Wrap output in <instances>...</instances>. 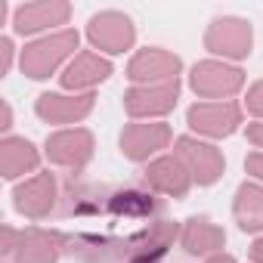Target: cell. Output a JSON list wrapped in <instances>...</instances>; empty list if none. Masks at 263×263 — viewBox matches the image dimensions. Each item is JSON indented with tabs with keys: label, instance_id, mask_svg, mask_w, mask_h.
Segmentation results:
<instances>
[{
	"label": "cell",
	"instance_id": "9c48e42d",
	"mask_svg": "<svg viewBox=\"0 0 263 263\" xmlns=\"http://www.w3.org/2000/svg\"><path fill=\"white\" fill-rule=\"evenodd\" d=\"M241 124V108L235 102H198L189 108V127L204 137H229Z\"/></svg>",
	"mask_w": 263,
	"mask_h": 263
},
{
	"label": "cell",
	"instance_id": "5bb4252c",
	"mask_svg": "<svg viewBox=\"0 0 263 263\" xmlns=\"http://www.w3.org/2000/svg\"><path fill=\"white\" fill-rule=\"evenodd\" d=\"M37 115L50 124H71L81 121L84 115H90L93 108V96L81 93V96H59V93H41L37 96Z\"/></svg>",
	"mask_w": 263,
	"mask_h": 263
},
{
	"label": "cell",
	"instance_id": "2e32d148",
	"mask_svg": "<svg viewBox=\"0 0 263 263\" xmlns=\"http://www.w3.org/2000/svg\"><path fill=\"white\" fill-rule=\"evenodd\" d=\"M108 74H111V62H108V59H102V56H96V53H81V56H74V62L65 68L62 87H68V90H90V87H96L99 81H105Z\"/></svg>",
	"mask_w": 263,
	"mask_h": 263
},
{
	"label": "cell",
	"instance_id": "44dd1931",
	"mask_svg": "<svg viewBox=\"0 0 263 263\" xmlns=\"http://www.w3.org/2000/svg\"><path fill=\"white\" fill-rule=\"evenodd\" d=\"M245 167H248V174H251V177L263 180V152H254V155H248Z\"/></svg>",
	"mask_w": 263,
	"mask_h": 263
},
{
	"label": "cell",
	"instance_id": "277c9868",
	"mask_svg": "<svg viewBox=\"0 0 263 263\" xmlns=\"http://www.w3.org/2000/svg\"><path fill=\"white\" fill-rule=\"evenodd\" d=\"M192 174V180L198 186H211L223 177V155L211 146V143H201V140H192V137H180L177 140V152H174Z\"/></svg>",
	"mask_w": 263,
	"mask_h": 263
},
{
	"label": "cell",
	"instance_id": "cb8c5ba5",
	"mask_svg": "<svg viewBox=\"0 0 263 263\" xmlns=\"http://www.w3.org/2000/svg\"><path fill=\"white\" fill-rule=\"evenodd\" d=\"M251 260H254V263H263V235L254 241V248H251Z\"/></svg>",
	"mask_w": 263,
	"mask_h": 263
},
{
	"label": "cell",
	"instance_id": "603a6c76",
	"mask_svg": "<svg viewBox=\"0 0 263 263\" xmlns=\"http://www.w3.org/2000/svg\"><path fill=\"white\" fill-rule=\"evenodd\" d=\"M248 140H251L257 149H263V121H257V124L248 127Z\"/></svg>",
	"mask_w": 263,
	"mask_h": 263
},
{
	"label": "cell",
	"instance_id": "e0dca14e",
	"mask_svg": "<svg viewBox=\"0 0 263 263\" xmlns=\"http://www.w3.org/2000/svg\"><path fill=\"white\" fill-rule=\"evenodd\" d=\"M37 161H41L37 149L28 140H22V137H7L4 143H0V171H4L7 180L31 174L37 167Z\"/></svg>",
	"mask_w": 263,
	"mask_h": 263
},
{
	"label": "cell",
	"instance_id": "ffe728a7",
	"mask_svg": "<svg viewBox=\"0 0 263 263\" xmlns=\"http://www.w3.org/2000/svg\"><path fill=\"white\" fill-rule=\"evenodd\" d=\"M248 111L257 115V118H263V81L248 90Z\"/></svg>",
	"mask_w": 263,
	"mask_h": 263
},
{
	"label": "cell",
	"instance_id": "9a60e30c",
	"mask_svg": "<svg viewBox=\"0 0 263 263\" xmlns=\"http://www.w3.org/2000/svg\"><path fill=\"white\" fill-rule=\"evenodd\" d=\"M71 7L59 4V0H50V4H25L16 10V31L19 34H34L53 25H62L68 19Z\"/></svg>",
	"mask_w": 263,
	"mask_h": 263
},
{
	"label": "cell",
	"instance_id": "484cf974",
	"mask_svg": "<svg viewBox=\"0 0 263 263\" xmlns=\"http://www.w3.org/2000/svg\"><path fill=\"white\" fill-rule=\"evenodd\" d=\"M208 263H235V260H232V257H226V254H217V257H211Z\"/></svg>",
	"mask_w": 263,
	"mask_h": 263
},
{
	"label": "cell",
	"instance_id": "3957f363",
	"mask_svg": "<svg viewBox=\"0 0 263 263\" xmlns=\"http://www.w3.org/2000/svg\"><path fill=\"white\" fill-rule=\"evenodd\" d=\"M189 84L198 96L223 99V96H232L241 90L245 74H241V68H232L226 62H198L189 74Z\"/></svg>",
	"mask_w": 263,
	"mask_h": 263
},
{
	"label": "cell",
	"instance_id": "ac0fdd59",
	"mask_svg": "<svg viewBox=\"0 0 263 263\" xmlns=\"http://www.w3.org/2000/svg\"><path fill=\"white\" fill-rule=\"evenodd\" d=\"M223 245H226V232H223L220 226H214V223L204 220V217L186 220V226H183V248H186L189 254H198V257L217 254Z\"/></svg>",
	"mask_w": 263,
	"mask_h": 263
},
{
	"label": "cell",
	"instance_id": "8fae6325",
	"mask_svg": "<svg viewBox=\"0 0 263 263\" xmlns=\"http://www.w3.org/2000/svg\"><path fill=\"white\" fill-rule=\"evenodd\" d=\"M171 143L167 124H127L121 134V152L130 161H146L149 155L161 152Z\"/></svg>",
	"mask_w": 263,
	"mask_h": 263
},
{
	"label": "cell",
	"instance_id": "4fadbf2b",
	"mask_svg": "<svg viewBox=\"0 0 263 263\" xmlns=\"http://www.w3.org/2000/svg\"><path fill=\"white\" fill-rule=\"evenodd\" d=\"M146 183L161 195L183 198L189 192V186H192V174L177 155H164V158H158V161H152L146 167Z\"/></svg>",
	"mask_w": 263,
	"mask_h": 263
},
{
	"label": "cell",
	"instance_id": "5b68a950",
	"mask_svg": "<svg viewBox=\"0 0 263 263\" xmlns=\"http://www.w3.org/2000/svg\"><path fill=\"white\" fill-rule=\"evenodd\" d=\"M180 96V81H164V84H143L127 90L124 96V108L134 118H155V115H167L177 105Z\"/></svg>",
	"mask_w": 263,
	"mask_h": 263
},
{
	"label": "cell",
	"instance_id": "8992f818",
	"mask_svg": "<svg viewBox=\"0 0 263 263\" xmlns=\"http://www.w3.org/2000/svg\"><path fill=\"white\" fill-rule=\"evenodd\" d=\"M87 34H90L93 47L105 50V53H124V50L134 47V37H137L134 22L124 13H111V10L93 16L90 25H87Z\"/></svg>",
	"mask_w": 263,
	"mask_h": 263
},
{
	"label": "cell",
	"instance_id": "4316f807",
	"mask_svg": "<svg viewBox=\"0 0 263 263\" xmlns=\"http://www.w3.org/2000/svg\"><path fill=\"white\" fill-rule=\"evenodd\" d=\"M130 263H158V260H130Z\"/></svg>",
	"mask_w": 263,
	"mask_h": 263
},
{
	"label": "cell",
	"instance_id": "ba28073f",
	"mask_svg": "<svg viewBox=\"0 0 263 263\" xmlns=\"http://www.w3.org/2000/svg\"><path fill=\"white\" fill-rule=\"evenodd\" d=\"M180 74V59L167 50H158V47H149V50H140L127 65V78L137 81L140 87L143 84H164V81H177Z\"/></svg>",
	"mask_w": 263,
	"mask_h": 263
},
{
	"label": "cell",
	"instance_id": "d6986e66",
	"mask_svg": "<svg viewBox=\"0 0 263 263\" xmlns=\"http://www.w3.org/2000/svg\"><path fill=\"white\" fill-rule=\"evenodd\" d=\"M235 220L245 232H263V186L241 183L235 192Z\"/></svg>",
	"mask_w": 263,
	"mask_h": 263
},
{
	"label": "cell",
	"instance_id": "7402d4cb",
	"mask_svg": "<svg viewBox=\"0 0 263 263\" xmlns=\"http://www.w3.org/2000/svg\"><path fill=\"white\" fill-rule=\"evenodd\" d=\"M0 56H4V62H0V71H10V59H13V41L10 37H4V41H0Z\"/></svg>",
	"mask_w": 263,
	"mask_h": 263
},
{
	"label": "cell",
	"instance_id": "52a82bcc",
	"mask_svg": "<svg viewBox=\"0 0 263 263\" xmlns=\"http://www.w3.org/2000/svg\"><path fill=\"white\" fill-rule=\"evenodd\" d=\"M47 158L59 167H71L81 171L90 158H93V137L87 130L74 127V130H59V134L47 137Z\"/></svg>",
	"mask_w": 263,
	"mask_h": 263
},
{
	"label": "cell",
	"instance_id": "7a4b0ae2",
	"mask_svg": "<svg viewBox=\"0 0 263 263\" xmlns=\"http://www.w3.org/2000/svg\"><path fill=\"white\" fill-rule=\"evenodd\" d=\"M251 25L245 19H235V16H223V19H214L208 34H204V47L223 59H245L251 53Z\"/></svg>",
	"mask_w": 263,
	"mask_h": 263
},
{
	"label": "cell",
	"instance_id": "6da1fadb",
	"mask_svg": "<svg viewBox=\"0 0 263 263\" xmlns=\"http://www.w3.org/2000/svg\"><path fill=\"white\" fill-rule=\"evenodd\" d=\"M78 50V34L74 31H59L50 37H41L22 50V71L34 81L50 78L71 53Z\"/></svg>",
	"mask_w": 263,
	"mask_h": 263
},
{
	"label": "cell",
	"instance_id": "d4e9b609",
	"mask_svg": "<svg viewBox=\"0 0 263 263\" xmlns=\"http://www.w3.org/2000/svg\"><path fill=\"white\" fill-rule=\"evenodd\" d=\"M10 124H13V111H10V105L4 102V124H0V127H4V130H10Z\"/></svg>",
	"mask_w": 263,
	"mask_h": 263
},
{
	"label": "cell",
	"instance_id": "7c38bea8",
	"mask_svg": "<svg viewBox=\"0 0 263 263\" xmlns=\"http://www.w3.org/2000/svg\"><path fill=\"white\" fill-rule=\"evenodd\" d=\"M16 211L25 214L28 220H44L53 208H56V180L53 174H37L31 180H25L16 192Z\"/></svg>",
	"mask_w": 263,
	"mask_h": 263
},
{
	"label": "cell",
	"instance_id": "30bf717a",
	"mask_svg": "<svg viewBox=\"0 0 263 263\" xmlns=\"http://www.w3.org/2000/svg\"><path fill=\"white\" fill-rule=\"evenodd\" d=\"M65 245L68 238L56 229H28V232H19V245L13 257L16 263H56Z\"/></svg>",
	"mask_w": 263,
	"mask_h": 263
}]
</instances>
